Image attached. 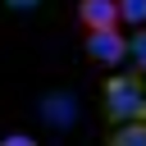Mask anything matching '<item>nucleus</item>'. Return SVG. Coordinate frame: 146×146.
<instances>
[{"label":"nucleus","mask_w":146,"mask_h":146,"mask_svg":"<svg viewBox=\"0 0 146 146\" xmlns=\"http://www.w3.org/2000/svg\"><path fill=\"white\" fill-rule=\"evenodd\" d=\"M100 119L105 128H119V123H146V73L128 68H110V78L100 82Z\"/></svg>","instance_id":"obj_1"},{"label":"nucleus","mask_w":146,"mask_h":146,"mask_svg":"<svg viewBox=\"0 0 146 146\" xmlns=\"http://www.w3.org/2000/svg\"><path fill=\"white\" fill-rule=\"evenodd\" d=\"M105 146H146V123H119V128H105Z\"/></svg>","instance_id":"obj_4"},{"label":"nucleus","mask_w":146,"mask_h":146,"mask_svg":"<svg viewBox=\"0 0 146 146\" xmlns=\"http://www.w3.org/2000/svg\"><path fill=\"white\" fill-rule=\"evenodd\" d=\"M119 23L141 27V23H146V0H119Z\"/></svg>","instance_id":"obj_6"},{"label":"nucleus","mask_w":146,"mask_h":146,"mask_svg":"<svg viewBox=\"0 0 146 146\" xmlns=\"http://www.w3.org/2000/svg\"><path fill=\"white\" fill-rule=\"evenodd\" d=\"M0 146H36V137H32V132H5Z\"/></svg>","instance_id":"obj_7"},{"label":"nucleus","mask_w":146,"mask_h":146,"mask_svg":"<svg viewBox=\"0 0 146 146\" xmlns=\"http://www.w3.org/2000/svg\"><path fill=\"white\" fill-rule=\"evenodd\" d=\"M128 64H132L137 73H146V23L132 27V36H128Z\"/></svg>","instance_id":"obj_5"},{"label":"nucleus","mask_w":146,"mask_h":146,"mask_svg":"<svg viewBox=\"0 0 146 146\" xmlns=\"http://www.w3.org/2000/svg\"><path fill=\"white\" fill-rule=\"evenodd\" d=\"M78 23H82V32L119 27V0H78Z\"/></svg>","instance_id":"obj_3"},{"label":"nucleus","mask_w":146,"mask_h":146,"mask_svg":"<svg viewBox=\"0 0 146 146\" xmlns=\"http://www.w3.org/2000/svg\"><path fill=\"white\" fill-rule=\"evenodd\" d=\"M5 5H9V9H18V14H23V9H36V5H41V0H5Z\"/></svg>","instance_id":"obj_8"},{"label":"nucleus","mask_w":146,"mask_h":146,"mask_svg":"<svg viewBox=\"0 0 146 146\" xmlns=\"http://www.w3.org/2000/svg\"><path fill=\"white\" fill-rule=\"evenodd\" d=\"M82 55H87L91 64H100V68H119V64L128 59V36H123L119 27L87 32V36H82Z\"/></svg>","instance_id":"obj_2"}]
</instances>
